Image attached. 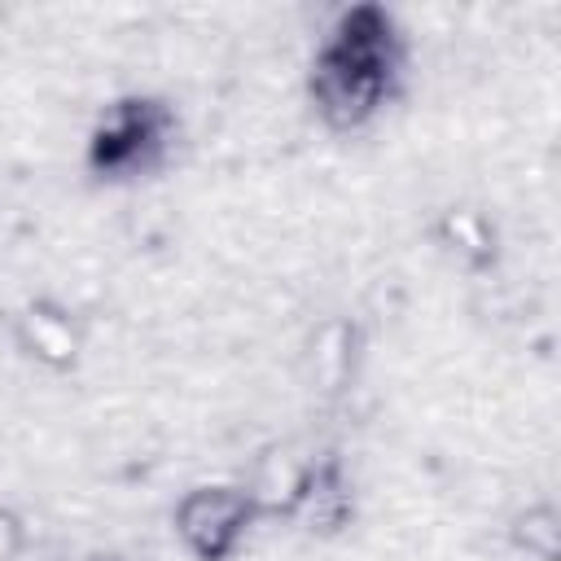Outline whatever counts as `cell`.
Returning a JSON list of instances; mask_svg holds the SVG:
<instances>
[{"label":"cell","mask_w":561,"mask_h":561,"mask_svg":"<svg viewBox=\"0 0 561 561\" xmlns=\"http://www.w3.org/2000/svg\"><path fill=\"white\" fill-rule=\"evenodd\" d=\"M517 526H526V530H517V543H522L526 552H535L539 561H552V557H557V513H552L548 504L526 508V517H522Z\"/></svg>","instance_id":"cell-6"},{"label":"cell","mask_w":561,"mask_h":561,"mask_svg":"<svg viewBox=\"0 0 561 561\" xmlns=\"http://www.w3.org/2000/svg\"><path fill=\"white\" fill-rule=\"evenodd\" d=\"M311 530H337L346 517H351V491H346V478L342 469L329 460L320 469H307L302 482H298V500L294 508Z\"/></svg>","instance_id":"cell-4"},{"label":"cell","mask_w":561,"mask_h":561,"mask_svg":"<svg viewBox=\"0 0 561 561\" xmlns=\"http://www.w3.org/2000/svg\"><path fill=\"white\" fill-rule=\"evenodd\" d=\"M171 136V110L149 96H123L105 105L88 140V167L110 180H131L158 167Z\"/></svg>","instance_id":"cell-2"},{"label":"cell","mask_w":561,"mask_h":561,"mask_svg":"<svg viewBox=\"0 0 561 561\" xmlns=\"http://www.w3.org/2000/svg\"><path fill=\"white\" fill-rule=\"evenodd\" d=\"M88 561H127V557H118V552H92Z\"/></svg>","instance_id":"cell-8"},{"label":"cell","mask_w":561,"mask_h":561,"mask_svg":"<svg viewBox=\"0 0 561 561\" xmlns=\"http://www.w3.org/2000/svg\"><path fill=\"white\" fill-rule=\"evenodd\" d=\"M254 517H259V500L254 491L241 486H193L180 495L171 513L180 543L197 561H228Z\"/></svg>","instance_id":"cell-3"},{"label":"cell","mask_w":561,"mask_h":561,"mask_svg":"<svg viewBox=\"0 0 561 561\" xmlns=\"http://www.w3.org/2000/svg\"><path fill=\"white\" fill-rule=\"evenodd\" d=\"M18 543V522L9 513H0V552H9Z\"/></svg>","instance_id":"cell-7"},{"label":"cell","mask_w":561,"mask_h":561,"mask_svg":"<svg viewBox=\"0 0 561 561\" xmlns=\"http://www.w3.org/2000/svg\"><path fill=\"white\" fill-rule=\"evenodd\" d=\"M403 66L394 18L381 4L337 13L311 61V101L329 127H364L394 92Z\"/></svg>","instance_id":"cell-1"},{"label":"cell","mask_w":561,"mask_h":561,"mask_svg":"<svg viewBox=\"0 0 561 561\" xmlns=\"http://www.w3.org/2000/svg\"><path fill=\"white\" fill-rule=\"evenodd\" d=\"M22 342H26L31 355H39V359H48L57 368H66L75 359V351H79V337H75L70 320L61 311H44V307H31L22 316Z\"/></svg>","instance_id":"cell-5"}]
</instances>
